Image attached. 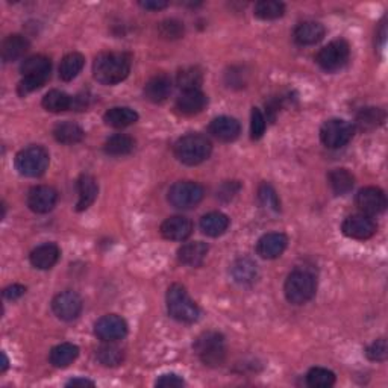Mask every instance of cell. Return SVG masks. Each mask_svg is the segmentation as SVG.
I'll use <instances>...</instances> for the list:
<instances>
[{
    "instance_id": "20",
    "label": "cell",
    "mask_w": 388,
    "mask_h": 388,
    "mask_svg": "<svg viewBox=\"0 0 388 388\" xmlns=\"http://www.w3.org/2000/svg\"><path fill=\"white\" fill-rule=\"evenodd\" d=\"M210 247L203 241H192L179 247L178 258L179 261L188 267H201L206 260Z\"/></svg>"
},
{
    "instance_id": "44",
    "label": "cell",
    "mask_w": 388,
    "mask_h": 388,
    "mask_svg": "<svg viewBox=\"0 0 388 388\" xmlns=\"http://www.w3.org/2000/svg\"><path fill=\"white\" fill-rule=\"evenodd\" d=\"M265 117L258 108L252 109V122H251V137L252 140H260L265 132Z\"/></svg>"
},
{
    "instance_id": "18",
    "label": "cell",
    "mask_w": 388,
    "mask_h": 388,
    "mask_svg": "<svg viewBox=\"0 0 388 388\" xmlns=\"http://www.w3.org/2000/svg\"><path fill=\"white\" fill-rule=\"evenodd\" d=\"M208 98L201 90L184 91L176 100V111L183 116H196L205 109Z\"/></svg>"
},
{
    "instance_id": "41",
    "label": "cell",
    "mask_w": 388,
    "mask_h": 388,
    "mask_svg": "<svg viewBox=\"0 0 388 388\" xmlns=\"http://www.w3.org/2000/svg\"><path fill=\"white\" fill-rule=\"evenodd\" d=\"M49 79V76H24L19 82V85H17V93H19V96L22 98L28 96V94L41 88Z\"/></svg>"
},
{
    "instance_id": "31",
    "label": "cell",
    "mask_w": 388,
    "mask_h": 388,
    "mask_svg": "<svg viewBox=\"0 0 388 388\" xmlns=\"http://www.w3.org/2000/svg\"><path fill=\"white\" fill-rule=\"evenodd\" d=\"M52 63L45 55H33L26 58L20 64V73L24 76H49L50 77Z\"/></svg>"
},
{
    "instance_id": "3",
    "label": "cell",
    "mask_w": 388,
    "mask_h": 388,
    "mask_svg": "<svg viewBox=\"0 0 388 388\" xmlns=\"http://www.w3.org/2000/svg\"><path fill=\"white\" fill-rule=\"evenodd\" d=\"M167 311L180 323H194L201 318V308L189 297L185 287L173 284L167 291Z\"/></svg>"
},
{
    "instance_id": "40",
    "label": "cell",
    "mask_w": 388,
    "mask_h": 388,
    "mask_svg": "<svg viewBox=\"0 0 388 388\" xmlns=\"http://www.w3.org/2000/svg\"><path fill=\"white\" fill-rule=\"evenodd\" d=\"M158 32L160 36L166 40H179L184 36L185 28H184V23H180L179 20L175 19H170V20H164L158 24Z\"/></svg>"
},
{
    "instance_id": "30",
    "label": "cell",
    "mask_w": 388,
    "mask_h": 388,
    "mask_svg": "<svg viewBox=\"0 0 388 388\" xmlns=\"http://www.w3.org/2000/svg\"><path fill=\"white\" fill-rule=\"evenodd\" d=\"M84 129L73 122L58 123L54 129V137L61 144H77L84 140Z\"/></svg>"
},
{
    "instance_id": "19",
    "label": "cell",
    "mask_w": 388,
    "mask_h": 388,
    "mask_svg": "<svg viewBox=\"0 0 388 388\" xmlns=\"http://www.w3.org/2000/svg\"><path fill=\"white\" fill-rule=\"evenodd\" d=\"M59 255L61 251L55 243H45L33 249L29 255V261L38 270H49L58 263Z\"/></svg>"
},
{
    "instance_id": "12",
    "label": "cell",
    "mask_w": 388,
    "mask_h": 388,
    "mask_svg": "<svg viewBox=\"0 0 388 388\" xmlns=\"http://www.w3.org/2000/svg\"><path fill=\"white\" fill-rule=\"evenodd\" d=\"M357 206L361 214H366L368 217L382 214L387 208V196L381 188L366 187L361 188L357 194Z\"/></svg>"
},
{
    "instance_id": "47",
    "label": "cell",
    "mask_w": 388,
    "mask_h": 388,
    "mask_svg": "<svg viewBox=\"0 0 388 388\" xmlns=\"http://www.w3.org/2000/svg\"><path fill=\"white\" fill-rule=\"evenodd\" d=\"M140 6L149 11H160L167 8L169 3L164 2V0H146V2H140Z\"/></svg>"
},
{
    "instance_id": "17",
    "label": "cell",
    "mask_w": 388,
    "mask_h": 388,
    "mask_svg": "<svg viewBox=\"0 0 388 388\" xmlns=\"http://www.w3.org/2000/svg\"><path fill=\"white\" fill-rule=\"evenodd\" d=\"M240 132H241V126L237 120L232 117L222 116L214 118L210 123V134L223 143H231L237 140Z\"/></svg>"
},
{
    "instance_id": "38",
    "label": "cell",
    "mask_w": 388,
    "mask_h": 388,
    "mask_svg": "<svg viewBox=\"0 0 388 388\" xmlns=\"http://www.w3.org/2000/svg\"><path fill=\"white\" fill-rule=\"evenodd\" d=\"M385 120V113L379 108H366L357 116V125L361 131H372L381 126Z\"/></svg>"
},
{
    "instance_id": "24",
    "label": "cell",
    "mask_w": 388,
    "mask_h": 388,
    "mask_svg": "<svg viewBox=\"0 0 388 388\" xmlns=\"http://www.w3.org/2000/svg\"><path fill=\"white\" fill-rule=\"evenodd\" d=\"M77 194H79V199L76 203V211L81 212L88 210L99 194V185L96 179L91 175H82L77 179Z\"/></svg>"
},
{
    "instance_id": "43",
    "label": "cell",
    "mask_w": 388,
    "mask_h": 388,
    "mask_svg": "<svg viewBox=\"0 0 388 388\" xmlns=\"http://www.w3.org/2000/svg\"><path fill=\"white\" fill-rule=\"evenodd\" d=\"M366 355L370 361H376V363H382L388 357V346L385 339H379L373 341L370 346L366 349Z\"/></svg>"
},
{
    "instance_id": "2",
    "label": "cell",
    "mask_w": 388,
    "mask_h": 388,
    "mask_svg": "<svg viewBox=\"0 0 388 388\" xmlns=\"http://www.w3.org/2000/svg\"><path fill=\"white\" fill-rule=\"evenodd\" d=\"M173 152L178 161L185 166H199L210 158L212 144L202 134H187L175 143Z\"/></svg>"
},
{
    "instance_id": "9",
    "label": "cell",
    "mask_w": 388,
    "mask_h": 388,
    "mask_svg": "<svg viewBox=\"0 0 388 388\" xmlns=\"http://www.w3.org/2000/svg\"><path fill=\"white\" fill-rule=\"evenodd\" d=\"M353 134L355 127L341 118L327 120L320 127V140L329 149L344 148L352 140Z\"/></svg>"
},
{
    "instance_id": "32",
    "label": "cell",
    "mask_w": 388,
    "mask_h": 388,
    "mask_svg": "<svg viewBox=\"0 0 388 388\" xmlns=\"http://www.w3.org/2000/svg\"><path fill=\"white\" fill-rule=\"evenodd\" d=\"M42 108L49 113H64L67 109H72L73 105V98L68 96L67 93L59 91V90H50L46 93V96L42 98Z\"/></svg>"
},
{
    "instance_id": "26",
    "label": "cell",
    "mask_w": 388,
    "mask_h": 388,
    "mask_svg": "<svg viewBox=\"0 0 388 388\" xmlns=\"http://www.w3.org/2000/svg\"><path fill=\"white\" fill-rule=\"evenodd\" d=\"M229 228V217L226 214L214 211L205 214L201 219V229L208 237H220Z\"/></svg>"
},
{
    "instance_id": "1",
    "label": "cell",
    "mask_w": 388,
    "mask_h": 388,
    "mask_svg": "<svg viewBox=\"0 0 388 388\" xmlns=\"http://www.w3.org/2000/svg\"><path fill=\"white\" fill-rule=\"evenodd\" d=\"M132 56L126 52H103L93 63L94 79L102 85H116L131 73Z\"/></svg>"
},
{
    "instance_id": "10",
    "label": "cell",
    "mask_w": 388,
    "mask_h": 388,
    "mask_svg": "<svg viewBox=\"0 0 388 388\" xmlns=\"http://www.w3.org/2000/svg\"><path fill=\"white\" fill-rule=\"evenodd\" d=\"M94 334L103 343H114L126 337L127 325L120 316L108 314L100 317L94 325Z\"/></svg>"
},
{
    "instance_id": "4",
    "label": "cell",
    "mask_w": 388,
    "mask_h": 388,
    "mask_svg": "<svg viewBox=\"0 0 388 388\" xmlns=\"http://www.w3.org/2000/svg\"><path fill=\"white\" fill-rule=\"evenodd\" d=\"M317 279L313 272L306 269L293 270L284 286L286 297L293 305H304L316 296Z\"/></svg>"
},
{
    "instance_id": "33",
    "label": "cell",
    "mask_w": 388,
    "mask_h": 388,
    "mask_svg": "<svg viewBox=\"0 0 388 388\" xmlns=\"http://www.w3.org/2000/svg\"><path fill=\"white\" fill-rule=\"evenodd\" d=\"M135 148V141L129 135L125 134H116L109 137L103 146V150L111 157H125L129 155Z\"/></svg>"
},
{
    "instance_id": "37",
    "label": "cell",
    "mask_w": 388,
    "mask_h": 388,
    "mask_svg": "<svg viewBox=\"0 0 388 388\" xmlns=\"http://www.w3.org/2000/svg\"><path fill=\"white\" fill-rule=\"evenodd\" d=\"M96 357L99 359V363L105 367H117L123 363L125 353L123 350L117 348L113 343L103 344L102 348L98 349Z\"/></svg>"
},
{
    "instance_id": "8",
    "label": "cell",
    "mask_w": 388,
    "mask_h": 388,
    "mask_svg": "<svg viewBox=\"0 0 388 388\" xmlns=\"http://www.w3.org/2000/svg\"><path fill=\"white\" fill-rule=\"evenodd\" d=\"M203 187L193 180H180L170 187L167 199L176 210H192L203 199Z\"/></svg>"
},
{
    "instance_id": "16",
    "label": "cell",
    "mask_w": 388,
    "mask_h": 388,
    "mask_svg": "<svg viewBox=\"0 0 388 388\" xmlns=\"http://www.w3.org/2000/svg\"><path fill=\"white\" fill-rule=\"evenodd\" d=\"M161 235L171 241H184L193 234V223L184 215H173L162 222Z\"/></svg>"
},
{
    "instance_id": "5",
    "label": "cell",
    "mask_w": 388,
    "mask_h": 388,
    "mask_svg": "<svg viewBox=\"0 0 388 388\" xmlns=\"http://www.w3.org/2000/svg\"><path fill=\"white\" fill-rule=\"evenodd\" d=\"M193 349L205 366L220 367L226 358L225 337L215 331H206L194 340Z\"/></svg>"
},
{
    "instance_id": "34",
    "label": "cell",
    "mask_w": 388,
    "mask_h": 388,
    "mask_svg": "<svg viewBox=\"0 0 388 388\" xmlns=\"http://www.w3.org/2000/svg\"><path fill=\"white\" fill-rule=\"evenodd\" d=\"M84 64H85L84 55L77 54V52H72V54L65 55L63 58L61 64H59V77H61L64 82L73 81L75 77L81 73Z\"/></svg>"
},
{
    "instance_id": "21",
    "label": "cell",
    "mask_w": 388,
    "mask_h": 388,
    "mask_svg": "<svg viewBox=\"0 0 388 388\" xmlns=\"http://www.w3.org/2000/svg\"><path fill=\"white\" fill-rule=\"evenodd\" d=\"M293 37L299 46H313L325 37V28L317 22H302L296 26Z\"/></svg>"
},
{
    "instance_id": "39",
    "label": "cell",
    "mask_w": 388,
    "mask_h": 388,
    "mask_svg": "<svg viewBox=\"0 0 388 388\" xmlns=\"http://www.w3.org/2000/svg\"><path fill=\"white\" fill-rule=\"evenodd\" d=\"M306 384L313 388H329L335 384V373L323 367H314L306 375Z\"/></svg>"
},
{
    "instance_id": "48",
    "label": "cell",
    "mask_w": 388,
    "mask_h": 388,
    "mask_svg": "<svg viewBox=\"0 0 388 388\" xmlns=\"http://www.w3.org/2000/svg\"><path fill=\"white\" fill-rule=\"evenodd\" d=\"M67 387H94V382L85 378H75L65 384Z\"/></svg>"
},
{
    "instance_id": "29",
    "label": "cell",
    "mask_w": 388,
    "mask_h": 388,
    "mask_svg": "<svg viewBox=\"0 0 388 388\" xmlns=\"http://www.w3.org/2000/svg\"><path fill=\"white\" fill-rule=\"evenodd\" d=\"M327 183L335 194L344 196L352 192L353 185H355V178L348 169H334L327 175Z\"/></svg>"
},
{
    "instance_id": "28",
    "label": "cell",
    "mask_w": 388,
    "mask_h": 388,
    "mask_svg": "<svg viewBox=\"0 0 388 388\" xmlns=\"http://www.w3.org/2000/svg\"><path fill=\"white\" fill-rule=\"evenodd\" d=\"M138 120L137 111L127 108V107H116L108 109L105 116H103V122H105L111 127H127L134 125Z\"/></svg>"
},
{
    "instance_id": "46",
    "label": "cell",
    "mask_w": 388,
    "mask_h": 388,
    "mask_svg": "<svg viewBox=\"0 0 388 388\" xmlns=\"http://www.w3.org/2000/svg\"><path fill=\"white\" fill-rule=\"evenodd\" d=\"M26 293V287L20 286V284H13V286L6 287L3 290V297L8 300H17L20 299Z\"/></svg>"
},
{
    "instance_id": "13",
    "label": "cell",
    "mask_w": 388,
    "mask_h": 388,
    "mask_svg": "<svg viewBox=\"0 0 388 388\" xmlns=\"http://www.w3.org/2000/svg\"><path fill=\"white\" fill-rule=\"evenodd\" d=\"M376 223L366 214H352L344 219L341 231L343 234L353 240H368L376 234Z\"/></svg>"
},
{
    "instance_id": "23",
    "label": "cell",
    "mask_w": 388,
    "mask_h": 388,
    "mask_svg": "<svg viewBox=\"0 0 388 388\" xmlns=\"http://www.w3.org/2000/svg\"><path fill=\"white\" fill-rule=\"evenodd\" d=\"M231 274L238 286L249 287L258 279V265L251 258H240L231 265Z\"/></svg>"
},
{
    "instance_id": "45",
    "label": "cell",
    "mask_w": 388,
    "mask_h": 388,
    "mask_svg": "<svg viewBox=\"0 0 388 388\" xmlns=\"http://www.w3.org/2000/svg\"><path fill=\"white\" fill-rule=\"evenodd\" d=\"M157 387H184L185 381L180 376L175 375V373H166V375H161L157 382H155Z\"/></svg>"
},
{
    "instance_id": "42",
    "label": "cell",
    "mask_w": 388,
    "mask_h": 388,
    "mask_svg": "<svg viewBox=\"0 0 388 388\" xmlns=\"http://www.w3.org/2000/svg\"><path fill=\"white\" fill-rule=\"evenodd\" d=\"M258 199L264 205V206H269L273 211H279L281 206H279V199H278V194H276L274 188L270 184H261L260 188H258Z\"/></svg>"
},
{
    "instance_id": "49",
    "label": "cell",
    "mask_w": 388,
    "mask_h": 388,
    "mask_svg": "<svg viewBox=\"0 0 388 388\" xmlns=\"http://www.w3.org/2000/svg\"><path fill=\"white\" fill-rule=\"evenodd\" d=\"M2 357H3V363H2V373H3L5 370L8 368V358H6V353H5V352L2 353Z\"/></svg>"
},
{
    "instance_id": "7",
    "label": "cell",
    "mask_w": 388,
    "mask_h": 388,
    "mask_svg": "<svg viewBox=\"0 0 388 388\" xmlns=\"http://www.w3.org/2000/svg\"><path fill=\"white\" fill-rule=\"evenodd\" d=\"M350 58V46L346 40L339 38L331 41L329 45L320 49L317 54L316 61L325 72L335 73L349 63Z\"/></svg>"
},
{
    "instance_id": "14",
    "label": "cell",
    "mask_w": 388,
    "mask_h": 388,
    "mask_svg": "<svg viewBox=\"0 0 388 388\" xmlns=\"http://www.w3.org/2000/svg\"><path fill=\"white\" fill-rule=\"evenodd\" d=\"M58 201V193L55 188L49 185H38L31 188L28 193V206L29 210L37 214H47L55 208Z\"/></svg>"
},
{
    "instance_id": "35",
    "label": "cell",
    "mask_w": 388,
    "mask_h": 388,
    "mask_svg": "<svg viewBox=\"0 0 388 388\" xmlns=\"http://www.w3.org/2000/svg\"><path fill=\"white\" fill-rule=\"evenodd\" d=\"M178 87L183 91L201 90L203 84V72L199 67H187L178 73Z\"/></svg>"
},
{
    "instance_id": "11",
    "label": "cell",
    "mask_w": 388,
    "mask_h": 388,
    "mask_svg": "<svg viewBox=\"0 0 388 388\" xmlns=\"http://www.w3.org/2000/svg\"><path fill=\"white\" fill-rule=\"evenodd\" d=\"M52 311L59 320L72 322L79 317L82 311V299L75 291H63L52 300Z\"/></svg>"
},
{
    "instance_id": "25",
    "label": "cell",
    "mask_w": 388,
    "mask_h": 388,
    "mask_svg": "<svg viewBox=\"0 0 388 388\" xmlns=\"http://www.w3.org/2000/svg\"><path fill=\"white\" fill-rule=\"evenodd\" d=\"M29 41L26 37L14 33V36L6 37L2 42V59L3 63H11L20 59L26 52L29 50Z\"/></svg>"
},
{
    "instance_id": "27",
    "label": "cell",
    "mask_w": 388,
    "mask_h": 388,
    "mask_svg": "<svg viewBox=\"0 0 388 388\" xmlns=\"http://www.w3.org/2000/svg\"><path fill=\"white\" fill-rule=\"evenodd\" d=\"M79 357V348L72 343H61L50 350V364L56 368H65Z\"/></svg>"
},
{
    "instance_id": "6",
    "label": "cell",
    "mask_w": 388,
    "mask_h": 388,
    "mask_svg": "<svg viewBox=\"0 0 388 388\" xmlns=\"http://www.w3.org/2000/svg\"><path fill=\"white\" fill-rule=\"evenodd\" d=\"M50 157L49 152L41 146H29L17 153L15 169L22 176L38 178L46 173Z\"/></svg>"
},
{
    "instance_id": "22",
    "label": "cell",
    "mask_w": 388,
    "mask_h": 388,
    "mask_svg": "<svg viewBox=\"0 0 388 388\" xmlns=\"http://www.w3.org/2000/svg\"><path fill=\"white\" fill-rule=\"evenodd\" d=\"M171 94V79L167 75H157L148 81L144 87V96L152 103L166 102Z\"/></svg>"
},
{
    "instance_id": "36",
    "label": "cell",
    "mask_w": 388,
    "mask_h": 388,
    "mask_svg": "<svg viewBox=\"0 0 388 388\" xmlns=\"http://www.w3.org/2000/svg\"><path fill=\"white\" fill-rule=\"evenodd\" d=\"M254 14L260 20H276L286 14V5L276 0H261L255 5Z\"/></svg>"
},
{
    "instance_id": "15",
    "label": "cell",
    "mask_w": 388,
    "mask_h": 388,
    "mask_svg": "<svg viewBox=\"0 0 388 388\" xmlns=\"http://www.w3.org/2000/svg\"><path fill=\"white\" fill-rule=\"evenodd\" d=\"M288 238L282 232H270L263 235L256 243V254L264 260H274L279 258L287 249Z\"/></svg>"
}]
</instances>
